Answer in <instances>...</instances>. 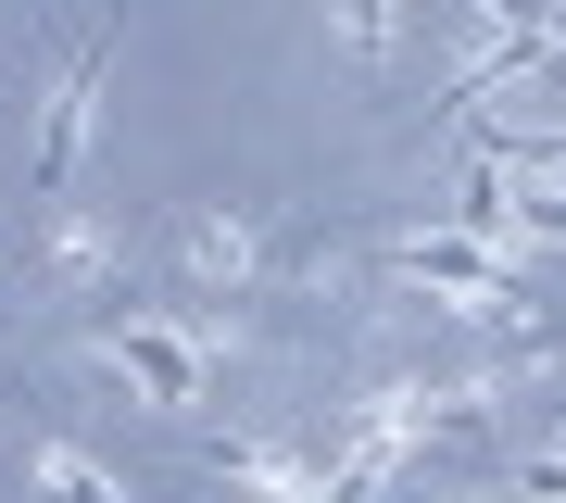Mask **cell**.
Here are the masks:
<instances>
[{
	"instance_id": "5",
	"label": "cell",
	"mask_w": 566,
	"mask_h": 503,
	"mask_svg": "<svg viewBox=\"0 0 566 503\" xmlns=\"http://www.w3.org/2000/svg\"><path fill=\"white\" fill-rule=\"evenodd\" d=\"M327 25H340V51L365 63V76L403 51V0H327Z\"/></svg>"
},
{
	"instance_id": "3",
	"label": "cell",
	"mask_w": 566,
	"mask_h": 503,
	"mask_svg": "<svg viewBox=\"0 0 566 503\" xmlns=\"http://www.w3.org/2000/svg\"><path fill=\"white\" fill-rule=\"evenodd\" d=\"M114 277H126V240H114L102 214H63V201H51V227H39V290H63V302H102Z\"/></svg>"
},
{
	"instance_id": "2",
	"label": "cell",
	"mask_w": 566,
	"mask_h": 503,
	"mask_svg": "<svg viewBox=\"0 0 566 503\" xmlns=\"http://www.w3.org/2000/svg\"><path fill=\"white\" fill-rule=\"evenodd\" d=\"M102 76H114V39H76V63L51 76V101H39V201L76 189V164H88V114H102Z\"/></svg>"
},
{
	"instance_id": "4",
	"label": "cell",
	"mask_w": 566,
	"mask_h": 503,
	"mask_svg": "<svg viewBox=\"0 0 566 503\" xmlns=\"http://www.w3.org/2000/svg\"><path fill=\"white\" fill-rule=\"evenodd\" d=\"M189 277L240 302L264 277V201H214V214H189Z\"/></svg>"
},
{
	"instance_id": "1",
	"label": "cell",
	"mask_w": 566,
	"mask_h": 503,
	"mask_svg": "<svg viewBox=\"0 0 566 503\" xmlns=\"http://www.w3.org/2000/svg\"><path fill=\"white\" fill-rule=\"evenodd\" d=\"M378 277H390V290H428L441 315H504V327L528 315V290L491 264V240H390Z\"/></svg>"
}]
</instances>
